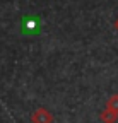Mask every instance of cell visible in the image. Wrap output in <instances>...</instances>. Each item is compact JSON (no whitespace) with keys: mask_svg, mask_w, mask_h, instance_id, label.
Here are the masks:
<instances>
[{"mask_svg":"<svg viewBox=\"0 0 118 123\" xmlns=\"http://www.w3.org/2000/svg\"><path fill=\"white\" fill-rule=\"evenodd\" d=\"M33 121H34V123H50L51 118H50V115H48L45 110H38V113L33 116Z\"/></svg>","mask_w":118,"mask_h":123,"instance_id":"6da1fadb","label":"cell"},{"mask_svg":"<svg viewBox=\"0 0 118 123\" xmlns=\"http://www.w3.org/2000/svg\"><path fill=\"white\" fill-rule=\"evenodd\" d=\"M34 29H39V26H38V21L36 19H27L26 22H24V26H22V31H24V33H27V31H29V33H34Z\"/></svg>","mask_w":118,"mask_h":123,"instance_id":"7a4b0ae2","label":"cell"},{"mask_svg":"<svg viewBox=\"0 0 118 123\" xmlns=\"http://www.w3.org/2000/svg\"><path fill=\"white\" fill-rule=\"evenodd\" d=\"M115 27H116V29H118V19H116V22H115Z\"/></svg>","mask_w":118,"mask_h":123,"instance_id":"3957f363","label":"cell"}]
</instances>
